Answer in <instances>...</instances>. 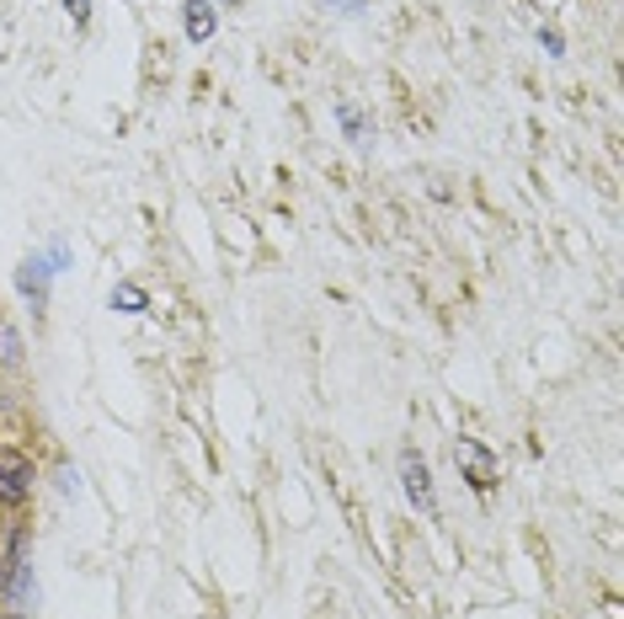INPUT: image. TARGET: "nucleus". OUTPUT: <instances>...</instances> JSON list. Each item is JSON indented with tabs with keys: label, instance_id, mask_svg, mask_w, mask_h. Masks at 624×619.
<instances>
[{
	"label": "nucleus",
	"instance_id": "1",
	"mask_svg": "<svg viewBox=\"0 0 624 619\" xmlns=\"http://www.w3.org/2000/svg\"><path fill=\"white\" fill-rule=\"evenodd\" d=\"M454 465L464 470V481H470L475 492H492V486H497V455H492L486 444H475V438H459Z\"/></svg>",
	"mask_w": 624,
	"mask_h": 619
},
{
	"label": "nucleus",
	"instance_id": "2",
	"mask_svg": "<svg viewBox=\"0 0 624 619\" xmlns=\"http://www.w3.org/2000/svg\"><path fill=\"white\" fill-rule=\"evenodd\" d=\"M401 481H406V496H412L427 518H432V513H438V496H432V475H427V465H421V455H416V449H406V455H401Z\"/></svg>",
	"mask_w": 624,
	"mask_h": 619
},
{
	"label": "nucleus",
	"instance_id": "3",
	"mask_svg": "<svg viewBox=\"0 0 624 619\" xmlns=\"http://www.w3.org/2000/svg\"><path fill=\"white\" fill-rule=\"evenodd\" d=\"M33 492V465L16 449H0V502H22Z\"/></svg>",
	"mask_w": 624,
	"mask_h": 619
},
{
	"label": "nucleus",
	"instance_id": "4",
	"mask_svg": "<svg viewBox=\"0 0 624 619\" xmlns=\"http://www.w3.org/2000/svg\"><path fill=\"white\" fill-rule=\"evenodd\" d=\"M59 267H54V256H27L22 267H16V289L33 299V310H43L48 305V278H54Z\"/></svg>",
	"mask_w": 624,
	"mask_h": 619
},
{
	"label": "nucleus",
	"instance_id": "5",
	"mask_svg": "<svg viewBox=\"0 0 624 619\" xmlns=\"http://www.w3.org/2000/svg\"><path fill=\"white\" fill-rule=\"evenodd\" d=\"M182 11H187V16H182V22H187V38H193V43H208V38H213L219 16H213V5H208V0H187Z\"/></svg>",
	"mask_w": 624,
	"mask_h": 619
},
{
	"label": "nucleus",
	"instance_id": "6",
	"mask_svg": "<svg viewBox=\"0 0 624 619\" xmlns=\"http://www.w3.org/2000/svg\"><path fill=\"white\" fill-rule=\"evenodd\" d=\"M113 310H128V316H145V310H150V294L139 289V284H118V289H113Z\"/></svg>",
	"mask_w": 624,
	"mask_h": 619
},
{
	"label": "nucleus",
	"instance_id": "7",
	"mask_svg": "<svg viewBox=\"0 0 624 619\" xmlns=\"http://www.w3.org/2000/svg\"><path fill=\"white\" fill-rule=\"evenodd\" d=\"M336 118H342V128H347V139H358V145L369 139V124H363V113H358L353 102H342V107H336Z\"/></svg>",
	"mask_w": 624,
	"mask_h": 619
},
{
	"label": "nucleus",
	"instance_id": "8",
	"mask_svg": "<svg viewBox=\"0 0 624 619\" xmlns=\"http://www.w3.org/2000/svg\"><path fill=\"white\" fill-rule=\"evenodd\" d=\"M65 11H70L76 22H85V16H91V0H65Z\"/></svg>",
	"mask_w": 624,
	"mask_h": 619
},
{
	"label": "nucleus",
	"instance_id": "9",
	"mask_svg": "<svg viewBox=\"0 0 624 619\" xmlns=\"http://www.w3.org/2000/svg\"><path fill=\"white\" fill-rule=\"evenodd\" d=\"M326 5H332V11H363L369 0H326Z\"/></svg>",
	"mask_w": 624,
	"mask_h": 619
}]
</instances>
